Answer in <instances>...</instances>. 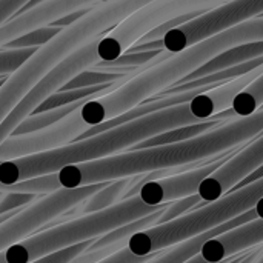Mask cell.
Wrapping results in <instances>:
<instances>
[{
  "label": "cell",
  "mask_w": 263,
  "mask_h": 263,
  "mask_svg": "<svg viewBox=\"0 0 263 263\" xmlns=\"http://www.w3.org/2000/svg\"><path fill=\"white\" fill-rule=\"evenodd\" d=\"M263 133V108L248 117L228 120L194 139L145 149H128L105 159L68 165L57 174L62 188H82L134 177L159 170L197 168L206 159H217L240 149Z\"/></svg>",
  "instance_id": "6da1fadb"
},
{
  "label": "cell",
  "mask_w": 263,
  "mask_h": 263,
  "mask_svg": "<svg viewBox=\"0 0 263 263\" xmlns=\"http://www.w3.org/2000/svg\"><path fill=\"white\" fill-rule=\"evenodd\" d=\"M260 40H263V17H256L140 69L108 94L85 102L79 108V114L89 128L97 126L165 92L217 54L242 43Z\"/></svg>",
  "instance_id": "7a4b0ae2"
},
{
  "label": "cell",
  "mask_w": 263,
  "mask_h": 263,
  "mask_svg": "<svg viewBox=\"0 0 263 263\" xmlns=\"http://www.w3.org/2000/svg\"><path fill=\"white\" fill-rule=\"evenodd\" d=\"M193 123L200 122L191 114L188 103L160 109L100 134L79 139L57 149L2 162L0 183L12 185L32 177L55 174L68 165L86 163L120 154L160 133Z\"/></svg>",
  "instance_id": "3957f363"
},
{
  "label": "cell",
  "mask_w": 263,
  "mask_h": 263,
  "mask_svg": "<svg viewBox=\"0 0 263 263\" xmlns=\"http://www.w3.org/2000/svg\"><path fill=\"white\" fill-rule=\"evenodd\" d=\"M153 0H105L88 9L79 20L63 28L34 54L0 86V122L8 112L54 68L72 55L77 49L96 40L143 5Z\"/></svg>",
  "instance_id": "277c9868"
},
{
  "label": "cell",
  "mask_w": 263,
  "mask_h": 263,
  "mask_svg": "<svg viewBox=\"0 0 263 263\" xmlns=\"http://www.w3.org/2000/svg\"><path fill=\"white\" fill-rule=\"evenodd\" d=\"M262 197L263 179H260L243 188L233 190L214 202L200 205L176 220L153 227L133 236L128 240L126 248L139 257L154 256L163 250L228 223L230 220L253 210Z\"/></svg>",
  "instance_id": "5b68a950"
},
{
  "label": "cell",
  "mask_w": 263,
  "mask_h": 263,
  "mask_svg": "<svg viewBox=\"0 0 263 263\" xmlns=\"http://www.w3.org/2000/svg\"><path fill=\"white\" fill-rule=\"evenodd\" d=\"M165 206H148L139 196L123 199L114 206L85 214L40 234H35L23 242L3 251L6 263H32L46 256L66 250L69 247L96 240L97 237L123 227L129 222L146 217Z\"/></svg>",
  "instance_id": "8992f818"
},
{
  "label": "cell",
  "mask_w": 263,
  "mask_h": 263,
  "mask_svg": "<svg viewBox=\"0 0 263 263\" xmlns=\"http://www.w3.org/2000/svg\"><path fill=\"white\" fill-rule=\"evenodd\" d=\"M227 2L231 0H153L106 32L97 43V55L100 62L116 60L157 26L183 14L206 12Z\"/></svg>",
  "instance_id": "52a82bcc"
},
{
  "label": "cell",
  "mask_w": 263,
  "mask_h": 263,
  "mask_svg": "<svg viewBox=\"0 0 263 263\" xmlns=\"http://www.w3.org/2000/svg\"><path fill=\"white\" fill-rule=\"evenodd\" d=\"M105 185L106 183H99L71 190L62 188L55 193L46 194V197L37 200L35 203L18 210L12 217L0 225V253L23 242L29 234L35 233L52 219L62 216L69 208L83 203Z\"/></svg>",
  "instance_id": "ba28073f"
},
{
  "label": "cell",
  "mask_w": 263,
  "mask_h": 263,
  "mask_svg": "<svg viewBox=\"0 0 263 263\" xmlns=\"http://www.w3.org/2000/svg\"><path fill=\"white\" fill-rule=\"evenodd\" d=\"M102 37L91 40L89 43L77 49L72 55H69L66 60H63L8 112V116L0 122V146L14 134L18 125L40 106L42 102H45L51 94L65 86L79 72L89 69L100 62L97 55V43Z\"/></svg>",
  "instance_id": "9c48e42d"
},
{
  "label": "cell",
  "mask_w": 263,
  "mask_h": 263,
  "mask_svg": "<svg viewBox=\"0 0 263 263\" xmlns=\"http://www.w3.org/2000/svg\"><path fill=\"white\" fill-rule=\"evenodd\" d=\"M263 14V0H231L213 8L188 23L170 31L163 37V49L180 52L194 43L210 39L222 31L253 20Z\"/></svg>",
  "instance_id": "30bf717a"
},
{
  "label": "cell",
  "mask_w": 263,
  "mask_h": 263,
  "mask_svg": "<svg viewBox=\"0 0 263 263\" xmlns=\"http://www.w3.org/2000/svg\"><path fill=\"white\" fill-rule=\"evenodd\" d=\"M88 129L89 126L82 120L77 108L76 111H72L71 114H68L66 117H63L62 120L48 128L29 134L11 136L0 146V163L57 149L60 146L76 142Z\"/></svg>",
  "instance_id": "8fae6325"
},
{
  "label": "cell",
  "mask_w": 263,
  "mask_h": 263,
  "mask_svg": "<svg viewBox=\"0 0 263 263\" xmlns=\"http://www.w3.org/2000/svg\"><path fill=\"white\" fill-rule=\"evenodd\" d=\"M263 165V133L234 153L222 166L206 177L197 191L202 203H210L233 191L243 179ZM199 205V206H200Z\"/></svg>",
  "instance_id": "7c38bea8"
},
{
  "label": "cell",
  "mask_w": 263,
  "mask_h": 263,
  "mask_svg": "<svg viewBox=\"0 0 263 263\" xmlns=\"http://www.w3.org/2000/svg\"><path fill=\"white\" fill-rule=\"evenodd\" d=\"M233 154H234V151L227 153L206 165L191 168L185 173L157 179V180H151L140 186L137 196L148 206H166L168 203H171L174 200H180V199L194 196V194H197L200 183L206 177H210L219 166H222Z\"/></svg>",
  "instance_id": "4fadbf2b"
},
{
  "label": "cell",
  "mask_w": 263,
  "mask_h": 263,
  "mask_svg": "<svg viewBox=\"0 0 263 263\" xmlns=\"http://www.w3.org/2000/svg\"><path fill=\"white\" fill-rule=\"evenodd\" d=\"M102 2L105 0H45L25 12L15 14L0 28V48L29 31L52 25L68 14L88 11Z\"/></svg>",
  "instance_id": "5bb4252c"
},
{
  "label": "cell",
  "mask_w": 263,
  "mask_h": 263,
  "mask_svg": "<svg viewBox=\"0 0 263 263\" xmlns=\"http://www.w3.org/2000/svg\"><path fill=\"white\" fill-rule=\"evenodd\" d=\"M263 243V219L233 228L203 243L199 254L208 263H227L239 253Z\"/></svg>",
  "instance_id": "9a60e30c"
},
{
  "label": "cell",
  "mask_w": 263,
  "mask_h": 263,
  "mask_svg": "<svg viewBox=\"0 0 263 263\" xmlns=\"http://www.w3.org/2000/svg\"><path fill=\"white\" fill-rule=\"evenodd\" d=\"M263 74V65L253 69L251 72L225 82L219 86H213L200 94H197L193 100L188 102V108L191 114L199 122H206L214 119L217 114L230 109L233 106L234 99L240 94L250 83H253L259 76Z\"/></svg>",
  "instance_id": "2e32d148"
},
{
  "label": "cell",
  "mask_w": 263,
  "mask_h": 263,
  "mask_svg": "<svg viewBox=\"0 0 263 263\" xmlns=\"http://www.w3.org/2000/svg\"><path fill=\"white\" fill-rule=\"evenodd\" d=\"M259 57H263V40L242 43V45L233 46V48L217 54L216 57H213L210 62H206L203 66L196 69L193 74L186 76L177 85L197 80V79L205 77L208 74H213V72H217V71H222V69H227V68H233V66H237V65H242V63L256 60Z\"/></svg>",
  "instance_id": "e0dca14e"
},
{
  "label": "cell",
  "mask_w": 263,
  "mask_h": 263,
  "mask_svg": "<svg viewBox=\"0 0 263 263\" xmlns=\"http://www.w3.org/2000/svg\"><path fill=\"white\" fill-rule=\"evenodd\" d=\"M236 227H237V222H236V220H231V222H228V223H225V225H220V227H217V228H214V230H211V231H208V233H203V234L196 236V237H193V239H190V240H186V242H182V243H179V245H174V247H171V248H168V250L160 251L157 256H154L149 262L146 263L186 262V260L191 259L193 256L199 254V251H200V248L203 247L205 242H208L210 239H213V237H216V236H219V234H223V233H227V231H230V230H233V228H236Z\"/></svg>",
  "instance_id": "ac0fdd59"
},
{
  "label": "cell",
  "mask_w": 263,
  "mask_h": 263,
  "mask_svg": "<svg viewBox=\"0 0 263 263\" xmlns=\"http://www.w3.org/2000/svg\"><path fill=\"white\" fill-rule=\"evenodd\" d=\"M228 120H220V119H211L206 122H200V123H193V125H185V126H179V128H173L170 131L160 133L154 137H149L140 143H137L136 146H133L131 149H145V148H156V146H163V145H173V143H179V142H185L190 139H194L197 136H202L214 128H217L219 125L225 123Z\"/></svg>",
  "instance_id": "d6986e66"
},
{
  "label": "cell",
  "mask_w": 263,
  "mask_h": 263,
  "mask_svg": "<svg viewBox=\"0 0 263 263\" xmlns=\"http://www.w3.org/2000/svg\"><path fill=\"white\" fill-rule=\"evenodd\" d=\"M134 177H126V179H119L114 182H108L103 188H100L97 193H94L91 197H88L83 203L82 213L85 214H91V213H97V211H103L108 210L111 206H114L116 203L122 202L126 196V193L129 191V188L134 183Z\"/></svg>",
  "instance_id": "ffe728a7"
},
{
  "label": "cell",
  "mask_w": 263,
  "mask_h": 263,
  "mask_svg": "<svg viewBox=\"0 0 263 263\" xmlns=\"http://www.w3.org/2000/svg\"><path fill=\"white\" fill-rule=\"evenodd\" d=\"M166 208V206H165ZM163 208V210H165ZM163 210L160 211H156L146 217H142L139 220H134V222H129L123 227H119L103 236H100L99 239H96L92 242V245L86 250V251H94V250H100V248H105V247H109V245H114V243H120V242H128L133 236L142 233V231H146L153 227L157 225V220L160 219Z\"/></svg>",
  "instance_id": "44dd1931"
},
{
  "label": "cell",
  "mask_w": 263,
  "mask_h": 263,
  "mask_svg": "<svg viewBox=\"0 0 263 263\" xmlns=\"http://www.w3.org/2000/svg\"><path fill=\"white\" fill-rule=\"evenodd\" d=\"M140 69H143V68H140ZM140 69L131 71V72H116V71H103V69L89 68V69H85V71L79 72L76 77H72L60 89L66 91V89H80V88H89V86L109 85V83H116V82H120V80L131 79Z\"/></svg>",
  "instance_id": "7402d4cb"
},
{
  "label": "cell",
  "mask_w": 263,
  "mask_h": 263,
  "mask_svg": "<svg viewBox=\"0 0 263 263\" xmlns=\"http://www.w3.org/2000/svg\"><path fill=\"white\" fill-rule=\"evenodd\" d=\"M85 102L88 100H82L68 106H62V108H55V109H49V111H43V112H32L29 117H26L18 128L14 131L12 136H22V134H29L43 128H48L54 123H57L59 120H62L63 117H66L68 114H71L72 111H76L77 108H80Z\"/></svg>",
  "instance_id": "603a6c76"
},
{
  "label": "cell",
  "mask_w": 263,
  "mask_h": 263,
  "mask_svg": "<svg viewBox=\"0 0 263 263\" xmlns=\"http://www.w3.org/2000/svg\"><path fill=\"white\" fill-rule=\"evenodd\" d=\"M263 106V74L259 76L253 83H250L233 102L230 108L234 119L237 117H248L257 112Z\"/></svg>",
  "instance_id": "cb8c5ba5"
},
{
  "label": "cell",
  "mask_w": 263,
  "mask_h": 263,
  "mask_svg": "<svg viewBox=\"0 0 263 263\" xmlns=\"http://www.w3.org/2000/svg\"><path fill=\"white\" fill-rule=\"evenodd\" d=\"M62 190L57 180V174H46L40 177H32L12 185L0 183V193H23V194H51Z\"/></svg>",
  "instance_id": "d4e9b609"
},
{
  "label": "cell",
  "mask_w": 263,
  "mask_h": 263,
  "mask_svg": "<svg viewBox=\"0 0 263 263\" xmlns=\"http://www.w3.org/2000/svg\"><path fill=\"white\" fill-rule=\"evenodd\" d=\"M63 28L55 26V25H48L43 28H37L34 31H29L11 42H8L5 46L6 49H23V48H35V46H43L45 43H48L52 37H55ZM37 49V48H35Z\"/></svg>",
  "instance_id": "484cf974"
},
{
  "label": "cell",
  "mask_w": 263,
  "mask_h": 263,
  "mask_svg": "<svg viewBox=\"0 0 263 263\" xmlns=\"http://www.w3.org/2000/svg\"><path fill=\"white\" fill-rule=\"evenodd\" d=\"M35 48L23 49H0V77H8L17 71L32 54Z\"/></svg>",
  "instance_id": "4316f807"
},
{
  "label": "cell",
  "mask_w": 263,
  "mask_h": 263,
  "mask_svg": "<svg viewBox=\"0 0 263 263\" xmlns=\"http://www.w3.org/2000/svg\"><path fill=\"white\" fill-rule=\"evenodd\" d=\"M202 203L200 197L197 194L194 196H190V197H185V199H180L177 202H171L166 205V208L163 210L160 219L157 220V225H163V223H168L171 220H176L182 216H185L186 213L193 211L194 208H197L199 205ZM156 225V227H157Z\"/></svg>",
  "instance_id": "83f0119b"
},
{
  "label": "cell",
  "mask_w": 263,
  "mask_h": 263,
  "mask_svg": "<svg viewBox=\"0 0 263 263\" xmlns=\"http://www.w3.org/2000/svg\"><path fill=\"white\" fill-rule=\"evenodd\" d=\"M37 194H23V193H3L0 199V214L17 211L20 208L35 203Z\"/></svg>",
  "instance_id": "f1b7e54d"
},
{
  "label": "cell",
  "mask_w": 263,
  "mask_h": 263,
  "mask_svg": "<svg viewBox=\"0 0 263 263\" xmlns=\"http://www.w3.org/2000/svg\"><path fill=\"white\" fill-rule=\"evenodd\" d=\"M94 240H88V242H83V243H79V245H74V247H69L66 250H62L59 253H54L51 256H46L40 260H35L32 263H69L72 259H76L77 256L83 254L91 245H92Z\"/></svg>",
  "instance_id": "f546056e"
},
{
  "label": "cell",
  "mask_w": 263,
  "mask_h": 263,
  "mask_svg": "<svg viewBox=\"0 0 263 263\" xmlns=\"http://www.w3.org/2000/svg\"><path fill=\"white\" fill-rule=\"evenodd\" d=\"M157 254H159V253H157ZM157 254H154V256H157ZM154 256L139 257V256L133 254V253L125 247V248H122V250L116 251L114 254H111V256L105 257L103 260H100V262H97V263H146V262H149Z\"/></svg>",
  "instance_id": "4dcf8cb0"
},
{
  "label": "cell",
  "mask_w": 263,
  "mask_h": 263,
  "mask_svg": "<svg viewBox=\"0 0 263 263\" xmlns=\"http://www.w3.org/2000/svg\"><path fill=\"white\" fill-rule=\"evenodd\" d=\"M29 0H0V28L14 17Z\"/></svg>",
  "instance_id": "1f68e13d"
},
{
  "label": "cell",
  "mask_w": 263,
  "mask_h": 263,
  "mask_svg": "<svg viewBox=\"0 0 263 263\" xmlns=\"http://www.w3.org/2000/svg\"><path fill=\"white\" fill-rule=\"evenodd\" d=\"M263 179V165L259 168V170H256L253 174H250L247 179H243L234 190H237V188H243V186H247V185H250V183H253V182H257V180H260Z\"/></svg>",
  "instance_id": "d6a6232c"
},
{
  "label": "cell",
  "mask_w": 263,
  "mask_h": 263,
  "mask_svg": "<svg viewBox=\"0 0 263 263\" xmlns=\"http://www.w3.org/2000/svg\"><path fill=\"white\" fill-rule=\"evenodd\" d=\"M262 251H263V248H257V250H254V251H250L242 260L239 263H256L257 262V259L262 256Z\"/></svg>",
  "instance_id": "836d02e7"
},
{
  "label": "cell",
  "mask_w": 263,
  "mask_h": 263,
  "mask_svg": "<svg viewBox=\"0 0 263 263\" xmlns=\"http://www.w3.org/2000/svg\"><path fill=\"white\" fill-rule=\"evenodd\" d=\"M254 211H256L257 219H263V197L257 202V205L254 206Z\"/></svg>",
  "instance_id": "e575fe53"
},
{
  "label": "cell",
  "mask_w": 263,
  "mask_h": 263,
  "mask_svg": "<svg viewBox=\"0 0 263 263\" xmlns=\"http://www.w3.org/2000/svg\"><path fill=\"white\" fill-rule=\"evenodd\" d=\"M183 263H208V262H206V260H203V259L200 257V254H196V256H193L191 259H188L186 262H183Z\"/></svg>",
  "instance_id": "d590c367"
},
{
  "label": "cell",
  "mask_w": 263,
  "mask_h": 263,
  "mask_svg": "<svg viewBox=\"0 0 263 263\" xmlns=\"http://www.w3.org/2000/svg\"><path fill=\"white\" fill-rule=\"evenodd\" d=\"M17 211H18V210H17ZM17 211H11V213H5V214H0V225H2V223H3L5 220H8L9 217H12V216H14V214H15Z\"/></svg>",
  "instance_id": "8d00e7d4"
},
{
  "label": "cell",
  "mask_w": 263,
  "mask_h": 263,
  "mask_svg": "<svg viewBox=\"0 0 263 263\" xmlns=\"http://www.w3.org/2000/svg\"><path fill=\"white\" fill-rule=\"evenodd\" d=\"M248 253H250V251H245L243 254H240L239 257H234V259H231V260H230L228 263H239L240 260H242V259H243V257H245V256H247V254H248Z\"/></svg>",
  "instance_id": "74e56055"
},
{
  "label": "cell",
  "mask_w": 263,
  "mask_h": 263,
  "mask_svg": "<svg viewBox=\"0 0 263 263\" xmlns=\"http://www.w3.org/2000/svg\"><path fill=\"white\" fill-rule=\"evenodd\" d=\"M5 79H6V77H0V86L3 85V82H5Z\"/></svg>",
  "instance_id": "f35d334b"
},
{
  "label": "cell",
  "mask_w": 263,
  "mask_h": 263,
  "mask_svg": "<svg viewBox=\"0 0 263 263\" xmlns=\"http://www.w3.org/2000/svg\"><path fill=\"white\" fill-rule=\"evenodd\" d=\"M256 263H263V260L260 259V257H259V259H257V262H256Z\"/></svg>",
  "instance_id": "ab89813d"
},
{
  "label": "cell",
  "mask_w": 263,
  "mask_h": 263,
  "mask_svg": "<svg viewBox=\"0 0 263 263\" xmlns=\"http://www.w3.org/2000/svg\"><path fill=\"white\" fill-rule=\"evenodd\" d=\"M2 196H3V193H0V199H2Z\"/></svg>",
  "instance_id": "60d3db41"
},
{
  "label": "cell",
  "mask_w": 263,
  "mask_h": 263,
  "mask_svg": "<svg viewBox=\"0 0 263 263\" xmlns=\"http://www.w3.org/2000/svg\"><path fill=\"white\" fill-rule=\"evenodd\" d=\"M260 259H262V260H263V251H262V256H260Z\"/></svg>",
  "instance_id": "b9f144b4"
},
{
  "label": "cell",
  "mask_w": 263,
  "mask_h": 263,
  "mask_svg": "<svg viewBox=\"0 0 263 263\" xmlns=\"http://www.w3.org/2000/svg\"><path fill=\"white\" fill-rule=\"evenodd\" d=\"M262 108H263V106H262Z\"/></svg>",
  "instance_id": "7bdbcfd3"
}]
</instances>
